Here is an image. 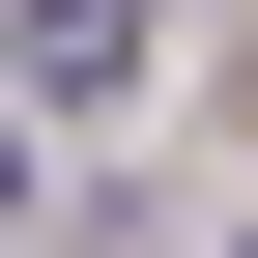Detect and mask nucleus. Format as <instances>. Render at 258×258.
Here are the masks:
<instances>
[{"mask_svg":"<svg viewBox=\"0 0 258 258\" xmlns=\"http://www.w3.org/2000/svg\"><path fill=\"white\" fill-rule=\"evenodd\" d=\"M0 201H29V144H0Z\"/></svg>","mask_w":258,"mask_h":258,"instance_id":"obj_1","label":"nucleus"}]
</instances>
